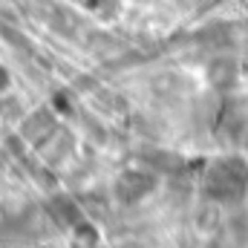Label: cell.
I'll list each match as a JSON object with an SVG mask.
<instances>
[{
	"mask_svg": "<svg viewBox=\"0 0 248 248\" xmlns=\"http://www.w3.org/2000/svg\"><path fill=\"white\" fill-rule=\"evenodd\" d=\"M9 81H12V78H9V72H6V69L0 66V93H3L6 87H9Z\"/></svg>",
	"mask_w": 248,
	"mask_h": 248,
	"instance_id": "6da1fadb",
	"label": "cell"
}]
</instances>
